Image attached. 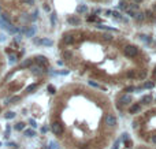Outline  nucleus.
Wrapping results in <instances>:
<instances>
[{"label": "nucleus", "mask_w": 156, "mask_h": 149, "mask_svg": "<svg viewBox=\"0 0 156 149\" xmlns=\"http://www.w3.org/2000/svg\"><path fill=\"white\" fill-rule=\"evenodd\" d=\"M123 53H125V56H127V57H134L138 53V48L135 45H126L123 49Z\"/></svg>", "instance_id": "1"}, {"label": "nucleus", "mask_w": 156, "mask_h": 149, "mask_svg": "<svg viewBox=\"0 0 156 149\" xmlns=\"http://www.w3.org/2000/svg\"><path fill=\"white\" fill-rule=\"evenodd\" d=\"M51 130H52V133L55 135H62L63 134V124L60 123V122H52V124H51Z\"/></svg>", "instance_id": "2"}, {"label": "nucleus", "mask_w": 156, "mask_h": 149, "mask_svg": "<svg viewBox=\"0 0 156 149\" xmlns=\"http://www.w3.org/2000/svg\"><path fill=\"white\" fill-rule=\"evenodd\" d=\"M106 124L110 127H115L116 126V118H115L114 114H108L106 116Z\"/></svg>", "instance_id": "3"}, {"label": "nucleus", "mask_w": 156, "mask_h": 149, "mask_svg": "<svg viewBox=\"0 0 156 149\" xmlns=\"http://www.w3.org/2000/svg\"><path fill=\"white\" fill-rule=\"evenodd\" d=\"M34 62H36V64H38V66H41V67H47V66H48V59H47L45 56H43V55L36 56L34 57Z\"/></svg>", "instance_id": "4"}, {"label": "nucleus", "mask_w": 156, "mask_h": 149, "mask_svg": "<svg viewBox=\"0 0 156 149\" xmlns=\"http://www.w3.org/2000/svg\"><path fill=\"white\" fill-rule=\"evenodd\" d=\"M36 44H40V45H45V47H51L53 45V41L49 38H41V40H34Z\"/></svg>", "instance_id": "5"}, {"label": "nucleus", "mask_w": 156, "mask_h": 149, "mask_svg": "<svg viewBox=\"0 0 156 149\" xmlns=\"http://www.w3.org/2000/svg\"><path fill=\"white\" fill-rule=\"evenodd\" d=\"M131 101H133V97H131V94H129V93L122 94V97H121V103H122V104H130Z\"/></svg>", "instance_id": "6"}, {"label": "nucleus", "mask_w": 156, "mask_h": 149, "mask_svg": "<svg viewBox=\"0 0 156 149\" xmlns=\"http://www.w3.org/2000/svg\"><path fill=\"white\" fill-rule=\"evenodd\" d=\"M6 29H7V32H8V33H11V34H15V33H18V32H19V29L16 28V26H14L12 23H7Z\"/></svg>", "instance_id": "7"}, {"label": "nucleus", "mask_w": 156, "mask_h": 149, "mask_svg": "<svg viewBox=\"0 0 156 149\" xmlns=\"http://www.w3.org/2000/svg\"><path fill=\"white\" fill-rule=\"evenodd\" d=\"M67 22H69L70 25H73V26H78L81 23V19L78 18V16H70V18L67 19Z\"/></svg>", "instance_id": "8"}, {"label": "nucleus", "mask_w": 156, "mask_h": 149, "mask_svg": "<svg viewBox=\"0 0 156 149\" xmlns=\"http://www.w3.org/2000/svg\"><path fill=\"white\" fill-rule=\"evenodd\" d=\"M30 70H32V73L33 74H36V75H38V74H41L43 73V67L41 66H38V64H37V66H30Z\"/></svg>", "instance_id": "9"}, {"label": "nucleus", "mask_w": 156, "mask_h": 149, "mask_svg": "<svg viewBox=\"0 0 156 149\" xmlns=\"http://www.w3.org/2000/svg\"><path fill=\"white\" fill-rule=\"evenodd\" d=\"M63 42L67 44V45H70V44L74 42V36L73 34H66L63 37Z\"/></svg>", "instance_id": "10"}, {"label": "nucleus", "mask_w": 156, "mask_h": 149, "mask_svg": "<svg viewBox=\"0 0 156 149\" xmlns=\"http://www.w3.org/2000/svg\"><path fill=\"white\" fill-rule=\"evenodd\" d=\"M33 64V59H25L23 62L21 63V69H28Z\"/></svg>", "instance_id": "11"}, {"label": "nucleus", "mask_w": 156, "mask_h": 149, "mask_svg": "<svg viewBox=\"0 0 156 149\" xmlns=\"http://www.w3.org/2000/svg\"><path fill=\"white\" fill-rule=\"evenodd\" d=\"M21 100V97L19 96H12V97H10V99H7L4 101V104H15L16 101H19Z\"/></svg>", "instance_id": "12"}, {"label": "nucleus", "mask_w": 156, "mask_h": 149, "mask_svg": "<svg viewBox=\"0 0 156 149\" xmlns=\"http://www.w3.org/2000/svg\"><path fill=\"white\" fill-rule=\"evenodd\" d=\"M134 19H135V22H142L145 19V14L144 12H137L134 15Z\"/></svg>", "instance_id": "13"}, {"label": "nucleus", "mask_w": 156, "mask_h": 149, "mask_svg": "<svg viewBox=\"0 0 156 149\" xmlns=\"http://www.w3.org/2000/svg\"><path fill=\"white\" fill-rule=\"evenodd\" d=\"M77 12H78V14H85V12H88V7H86V6H84V4L78 6V7H77Z\"/></svg>", "instance_id": "14"}, {"label": "nucleus", "mask_w": 156, "mask_h": 149, "mask_svg": "<svg viewBox=\"0 0 156 149\" xmlns=\"http://www.w3.org/2000/svg\"><path fill=\"white\" fill-rule=\"evenodd\" d=\"M25 33H26V37H33V36H34V33H36V29L30 26L28 30H25Z\"/></svg>", "instance_id": "15"}, {"label": "nucleus", "mask_w": 156, "mask_h": 149, "mask_svg": "<svg viewBox=\"0 0 156 149\" xmlns=\"http://www.w3.org/2000/svg\"><path fill=\"white\" fill-rule=\"evenodd\" d=\"M23 134H25V137H34L36 135L34 130H32V129H26V130L23 131Z\"/></svg>", "instance_id": "16"}, {"label": "nucleus", "mask_w": 156, "mask_h": 149, "mask_svg": "<svg viewBox=\"0 0 156 149\" xmlns=\"http://www.w3.org/2000/svg\"><path fill=\"white\" fill-rule=\"evenodd\" d=\"M4 118H6V119H14V118H15V112H12V111H8V112L4 114Z\"/></svg>", "instance_id": "17"}, {"label": "nucleus", "mask_w": 156, "mask_h": 149, "mask_svg": "<svg viewBox=\"0 0 156 149\" xmlns=\"http://www.w3.org/2000/svg\"><path fill=\"white\" fill-rule=\"evenodd\" d=\"M137 111H140V104H134V105L130 107V114H134Z\"/></svg>", "instance_id": "18"}, {"label": "nucleus", "mask_w": 156, "mask_h": 149, "mask_svg": "<svg viewBox=\"0 0 156 149\" xmlns=\"http://www.w3.org/2000/svg\"><path fill=\"white\" fill-rule=\"evenodd\" d=\"M15 130H18V131H22V130H25V123H22V122H19V123H16V124H15Z\"/></svg>", "instance_id": "19"}, {"label": "nucleus", "mask_w": 156, "mask_h": 149, "mask_svg": "<svg viewBox=\"0 0 156 149\" xmlns=\"http://www.w3.org/2000/svg\"><path fill=\"white\" fill-rule=\"evenodd\" d=\"M127 7H129V6H127V3L125 2V0H121V3H119V8H121V10H125V11H126Z\"/></svg>", "instance_id": "20"}, {"label": "nucleus", "mask_w": 156, "mask_h": 149, "mask_svg": "<svg viewBox=\"0 0 156 149\" xmlns=\"http://www.w3.org/2000/svg\"><path fill=\"white\" fill-rule=\"evenodd\" d=\"M140 38H141L144 42H147V44H149V42H151V38H149L148 36H145V34H141V36H140Z\"/></svg>", "instance_id": "21"}, {"label": "nucleus", "mask_w": 156, "mask_h": 149, "mask_svg": "<svg viewBox=\"0 0 156 149\" xmlns=\"http://www.w3.org/2000/svg\"><path fill=\"white\" fill-rule=\"evenodd\" d=\"M51 25L52 26L56 25V15L55 14H51Z\"/></svg>", "instance_id": "22"}, {"label": "nucleus", "mask_w": 156, "mask_h": 149, "mask_svg": "<svg viewBox=\"0 0 156 149\" xmlns=\"http://www.w3.org/2000/svg\"><path fill=\"white\" fill-rule=\"evenodd\" d=\"M111 16H114L115 19H122V16H121V14L118 11H112V14H111Z\"/></svg>", "instance_id": "23"}, {"label": "nucleus", "mask_w": 156, "mask_h": 149, "mask_svg": "<svg viewBox=\"0 0 156 149\" xmlns=\"http://www.w3.org/2000/svg\"><path fill=\"white\" fill-rule=\"evenodd\" d=\"M36 88H37V83H33V85H30V86L26 88V92H33Z\"/></svg>", "instance_id": "24"}, {"label": "nucleus", "mask_w": 156, "mask_h": 149, "mask_svg": "<svg viewBox=\"0 0 156 149\" xmlns=\"http://www.w3.org/2000/svg\"><path fill=\"white\" fill-rule=\"evenodd\" d=\"M21 2L23 3V4H26V6H33L34 4V0H21Z\"/></svg>", "instance_id": "25"}, {"label": "nucleus", "mask_w": 156, "mask_h": 149, "mask_svg": "<svg viewBox=\"0 0 156 149\" xmlns=\"http://www.w3.org/2000/svg\"><path fill=\"white\" fill-rule=\"evenodd\" d=\"M0 18H2V19H4L6 22H10V16H8V14H6V12H3V14L0 15Z\"/></svg>", "instance_id": "26"}, {"label": "nucleus", "mask_w": 156, "mask_h": 149, "mask_svg": "<svg viewBox=\"0 0 156 149\" xmlns=\"http://www.w3.org/2000/svg\"><path fill=\"white\" fill-rule=\"evenodd\" d=\"M151 101H152V97H151V96L142 97V103H151Z\"/></svg>", "instance_id": "27"}, {"label": "nucleus", "mask_w": 156, "mask_h": 149, "mask_svg": "<svg viewBox=\"0 0 156 149\" xmlns=\"http://www.w3.org/2000/svg\"><path fill=\"white\" fill-rule=\"evenodd\" d=\"M63 57H64V59H70V57H71V52L64 51V52H63Z\"/></svg>", "instance_id": "28"}, {"label": "nucleus", "mask_w": 156, "mask_h": 149, "mask_svg": "<svg viewBox=\"0 0 156 149\" xmlns=\"http://www.w3.org/2000/svg\"><path fill=\"white\" fill-rule=\"evenodd\" d=\"M144 88H145V89H151V88H153V82H145Z\"/></svg>", "instance_id": "29"}, {"label": "nucleus", "mask_w": 156, "mask_h": 149, "mask_svg": "<svg viewBox=\"0 0 156 149\" xmlns=\"http://www.w3.org/2000/svg\"><path fill=\"white\" fill-rule=\"evenodd\" d=\"M133 90H135V88H134V86H127V88H125V92H127V93L133 92Z\"/></svg>", "instance_id": "30"}, {"label": "nucleus", "mask_w": 156, "mask_h": 149, "mask_svg": "<svg viewBox=\"0 0 156 149\" xmlns=\"http://www.w3.org/2000/svg\"><path fill=\"white\" fill-rule=\"evenodd\" d=\"M138 77H140V78H145V77H147V71H145V70L140 71V74H138Z\"/></svg>", "instance_id": "31"}, {"label": "nucleus", "mask_w": 156, "mask_h": 149, "mask_svg": "<svg viewBox=\"0 0 156 149\" xmlns=\"http://www.w3.org/2000/svg\"><path fill=\"white\" fill-rule=\"evenodd\" d=\"M48 92L51 94H53V93H55V88H53L52 85H48Z\"/></svg>", "instance_id": "32"}, {"label": "nucleus", "mask_w": 156, "mask_h": 149, "mask_svg": "<svg viewBox=\"0 0 156 149\" xmlns=\"http://www.w3.org/2000/svg\"><path fill=\"white\" fill-rule=\"evenodd\" d=\"M103 38L106 40V41H111V38H112V37H111V34H104Z\"/></svg>", "instance_id": "33"}, {"label": "nucleus", "mask_w": 156, "mask_h": 149, "mask_svg": "<svg viewBox=\"0 0 156 149\" xmlns=\"http://www.w3.org/2000/svg\"><path fill=\"white\" fill-rule=\"evenodd\" d=\"M10 62H11V63H15V62H16V56H15V55H11V56H10Z\"/></svg>", "instance_id": "34"}, {"label": "nucleus", "mask_w": 156, "mask_h": 149, "mask_svg": "<svg viewBox=\"0 0 156 149\" xmlns=\"http://www.w3.org/2000/svg\"><path fill=\"white\" fill-rule=\"evenodd\" d=\"M29 123L32 124V127H37V123H36V120H34V119H30V120H29Z\"/></svg>", "instance_id": "35"}, {"label": "nucleus", "mask_w": 156, "mask_h": 149, "mask_svg": "<svg viewBox=\"0 0 156 149\" xmlns=\"http://www.w3.org/2000/svg\"><path fill=\"white\" fill-rule=\"evenodd\" d=\"M122 140H123V141H127V140H129V134H127V133L122 134Z\"/></svg>", "instance_id": "36"}, {"label": "nucleus", "mask_w": 156, "mask_h": 149, "mask_svg": "<svg viewBox=\"0 0 156 149\" xmlns=\"http://www.w3.org/2000/svg\"><path fill=\"white\" fill-rule=\"evenodd\" d=\"M140 127V124H138V122H133V129L135 130V129H138Z\"/></svg>", "instance_id": "37"}, {"label": "nucleus", "mask_w": 156, "mask_h": 149, "mask_svg": "<svg viewBox=\"0 0 156 149\" xmlns=\"http://www.w3.org/2000/svg\"><path fill=\"white\" fill-rule=\"evenodd\" d=\"M112 149H119V141L115 142V145H114V148H112Z\"/></svg>", "instance_id": "38"}, {"label": "nucleus", "mask_w": 156, "mask_h": 149, "mask_svg": "<svg viewBox=\"0 0 156 149\" xmlns=\"http://www.w3.org/2000/svg\"><path fill=\"white\" fill-rule=\"evenodd\" d=\"M88 21L92 22V21H96V16H88Z\"/></svg>", "instance_id": "39"}, {"label": "nucleus", "mask_w": 156, "mask_h": 149, "mask_svg": "<svg viewBox=\"0 0 156 149\" xmlns=\"http://www.w3.org/2000/svg\"><path fill=\"white\" fill-rule=\"evenodd\" d=\"M8 146H11V148H16V144H15V142H10Z\"/></svg>", "instance_id": "40"}, {"label": "nucleus", "mask_w": 156, "mask_h": 149, "mask_svg": "<svg viewBox=\"0 0 156 149\" xmlns=\"http://www.w3.org/2000/svg\"><path fill=\"white\" fill-rule=\"evenodd\" d=\"M89 85H90V86H96V88L99 86V85H97L96 82H92V81H89Z\"/></svg>", "instance_id": "41"}, {"label": "nucleus", "mask_w": 156, "mask_h": 149, "mask_svg": "<svg viewBox=\"0 0 156 149\" xmlns=\"http://www.w3.org/2000/svg\"><path fill=\"white\" fill-rule=\"evenodd\" d=\"M125 142H126V145H127V148H131V141H125Z\"/></svg>", "instance_id": "42"}, {"label": "nucleus", "mask_w": 156, "mask_h": 149, "mask_svg": "<svg viewBox=\"0 0 156 149\" xmlns=\"http://www.w3.org/2000/svg\"><path fill=\"white\" fill-rule=\"evenodd\" d=\"M152 142H153V144H156V135H152Z\"/></svg>", "instance_id": "43"}, {"label": "nucleus", "mask_w": 156, "mask_h": 149, "mask_svg": "<svg viewBox=\"0 0 156 149\" xmlns=\"http://www.w3.org/2000/svg\"><path fill=\"white\" fill-rule=\"evenodd\" d=\"M106 14H107L108 16H111V14H112V11H110V10H108V11H106Z\"/></svg>", "instance_id": "44"}, {"label": "nucleus", "mask_w": 156, "mask_h": 149, "mask_svg": "<svg viewBox=\"0 0 156 149\" xmlns=\"http://www.w3.org/2000/svg\"><path fill=\"white\" fill-rule=\"evenodd\" d=\"M47 130H48L47 127H43V129H41V131H43V133H47Z\"/></svg>", "instance_id": "45"}, {"label": "nucleus", "mask_w": 156, "mask_h": 149, "mask_svg": "<svg viewBox=\"0 0 156 149\" xmlns=\"http://www.w3.org/2000/svg\"><path fill=\"white\" fill-rule=\"evenodd\" d=\"M137 149H148L147 146H137Z\"/></svg>", "instance_id": "46"}, {"label": "nucleus", "mask_w": 156, "mask_h": 149, "mask_svg": "<svg viewBox=\"0 0 156 149\" xmlns=\"http://www.w3.org/2000/svg\"><path fill=\"white\" fill-rule=\"evenodd\" d=\"M133 2H134V3H137V4H138V3H141L142 0H133Z\"/></svg>", "instance_id": "47"}, {"label": "nucleus", "mask_w": 156, "mask_h": 149, "mask_svg": "<svg viewBox=\"0 0 156 149\" xmlns=\"http://www.w3.org/2000/svg\"><path fill=\"white\" fill-rule=\"evenodd\" d=\"M155 11H156V4H155Z\"/></svg>", "instance_id": "48"}, {"label": "nucleus", "mask_w": 156, "mask_h": 149, "mask_svg": "<svg viewBox=\"0 0 156 149\" xmlns=\"http://www.w3.org/2000/svg\"><path fill=\"white\" fill-rule=\"evenodd\" d=\"M0 146H2V142H0Z\"/></svg>", "instance_id": "49"}]
</instances>
